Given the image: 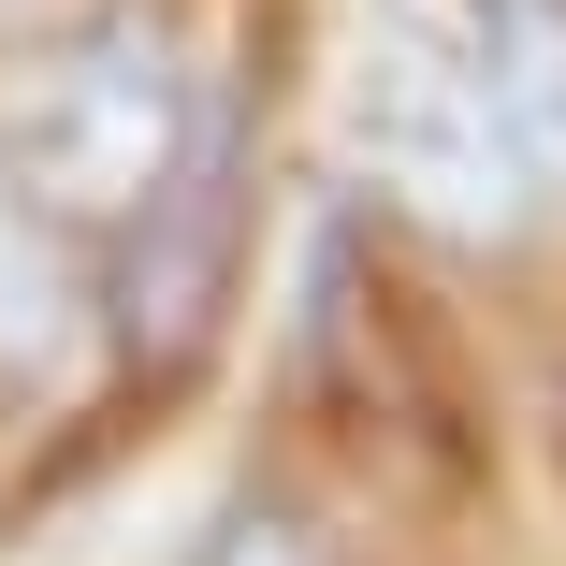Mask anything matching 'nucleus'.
<instances>
[{
	"label": "nucleus",
	"instance_id": "obj_4",
	"mask_svg": "<svg viewBox=\"0 0 566 566\" xmlns=\"http://www.w3.org/2000/svg\"><path fill=\"white\" fill-rule=\"evenodd\" d=\"M44 319H59V276L30 248V218L0 203V349H44Z\"/></svg>",
	"mask_w": 566,
	"mask_h": 566
},
{
	"label": "nucleus",
	"instance_id": "obj_3",
	"mask_svg": "<svg viewBox=\"0 0 566 566\" xmlns=\"http://www.w3.org/2000/svg\"><path fill=\"white\" fill-rule=\"evenodd\" d=\"M465 59L537 189H566V0H465Z\"/></svg>",
	"mask_w": 566,
	"mask_h": 566
},
{
	"label": "nucleus",
	"instance_id": "obj_2",
	"mask_svg": "<svg viewBox=\"0 0 566 566\" xmlns=\"http://www.w3.org/2000/svg\"><path fill=\"white\" fill-rule=\"evenodd\" d=\"M349 132H364L378 189H407L436 233H509L523 189H537L523 146H509V117H494V87H480V59H465V30H436V15H392L364 44Z\"/></svg>",
	"mask_w": 566,
	"mask_h": 566
},
{
	"label": "nucleus",
	"instance_id": "obj_1",
	"mask_svg": "<svg viewBox=\"0 0 566 566\" xmlns=\"http://www.w3.org/2000/svg\"><path fill=\"white\" fill-rule=\"evenodd\" d=\"M175 160H189V102L146 30H73V44L15 59V87H0V175L30 203L132 218Z\"/></svg>",
	"mask_w": 566,
	"mask_h": 566
},
{
	"label": "nucleus",
	"instance_id": "obj_5",
	"mask_svg": "<svg viewBox=\"0 0 566 566\" xmlns=\"http://www.w3.org/2000/svg\"><path fill=\"white\" fill-rule=\"evenodd\" d=\"M203 566H319V552H305V523H233Z\"/></svg>",
	"mask_w": 566,
	"mask_h": 566
}]
</instances>
